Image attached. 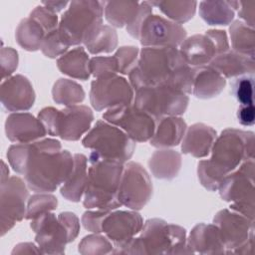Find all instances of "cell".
Listing matches in <instances>:
<instances>
[{
    "label": "cell",
    "mask_w": 255,
    "mask_h": 255,
    "mask_svg": "<svg viewBox=\"0 0 255 255\" xmlns=\"http://www.w3.org/2000/svg\"><path fill=\"white\" fill-rule=\"evenodd\" d=\"M143 220L136 210H113L103 220L102 232L113 242L114 247L122 245L138 234Z\"/></svg>",
    "instance_id": "ac0fdd59"
},
{
    "label": "cell",
    "mask_w": 255,
    "mask_h": 255,
    "mask_svg": "<svg viewBox=\"0 0 255 255\" xmlns=\"http://www.w3.org/2000/svg\"><path fill=\"white\" fill-rule=\"evenodd\" d=\"M152 14V5L150 4L149 1H142L139 2V11L138 14L136 16V18L134 19V21L127 26V32L132 37L135 38L137 40L138 37V31L139 28L143 22V20L148 16Z\"/></svg>",
    "instance_id": "bcb514c9"
},
{
    "label": "cell",
    "mask_w": 255,
    "mask_h": 255,
    "mask_svg": "<svg viewBox=\"0 0 255 255\" xmlns=\"http://www.w3.org/2000/svg\"><path fill=\"white\" fill-rule=\"evenodd\" d=\"M103 119L120 128L137 142L149 140L155 130L156 123L151 116L138 109L133 103L122 104L108 109Z\"/></svg>",
    "instance_id": "8fae6325"
},
{
    "label": "cell",
    "mask_w": 255,
    "mask_h": 255,
    "mask_svg": "<svg viewBox=\"0 0 255 255\" xmlns=\"http://www.w3.org/2000/svg\"><path fill=\"white\" fill-rule=\"evenodd\" d=\"M15 253H18V254H23V253H37V254H42L39 247L36 246L34 243H29V242H26V243H20L18 245L15 246L14 250L12 251V254H15Z\"/></svg>",
    "instance_id": "816d5d0a"
},
{
    "label": "cell",
    "mask_w": 255,
    "mask_h": 255,
    "mask_svg": "<svg viewBox=\"0 0 255 255\" xmlns=\"http://www.w3.org/2000/svg\"><path fill=\"white\" fill-rule=\"evenodd\" d=\"M217 136L216 130L202 123H196L185 130L181 142V151L194 157H205L210 153L213 142Z\"/></svg>",
    "instance_id": "7402d4cb"
},
{
    "label": "cell",
    "mask_w": 255,
    "mask_h": 255,
    "mask_svg": "<svg viewBox=\"0 0 255 255\" xmlns=\"http://www.w3.org/2000/svg\"><path fill=\"white\" fill-rule=\"evenodd\" d=\"M1 67L2 80L11 77L18 67V53L11 47H2L1 49Z\"/></svg>",
    "instance_id": "f6af8a7d"
},
{
    "label": "cell",
    "mask_w": 255,
    "mask_h": 255,
    "mask_svg": "<svg viewBox=\"0 0 255 255\" xmlns=\"http://www.w3.org/2000/svg\"><path fill=\"white\" fill-rule=\"evenodd\" d=\"M46 35L44 28L31 17L22 19L15 31V39L18 45L30 52L41 50Z\"/></svg>",
    "instance_id": "d6a6232c"
},
{
    "label": "cell",
    "mask_w": 255,
    "mask_h": 255,
    "mask_svg": "<svg viewBox=\"0 0 255 255\" xmlns=\"http://www.w3.org/2000/svg\"><path fill=\"white\" fill-rule=\"evenodd\" d=\"M90 72L95 78L118 73V64L114 56H96L90 59Z\"/></svg>",
    "instance_id": "b9f144b4"
},
{
    "label": "cell",
    "mask_w": 255,
    "mask_h": 255,
    "mask_svg": "<svg viewBox=\"0 0 255 255\" xmlns=\"http://www.w3.org/2000/svg\"><path fill=\"white\" fill-rule=\"evenodd\" d=\"M152 195V182L148 172L141 164L127 161L118 190V199L122 206L131 210H140Z\"/></svg>",
    "instance_id": "7c38bea8"
},
{
    "label": "cell",
    "mask_w": 255,
    "mask_h": 255,
    "mask_svg": "<svg viewBox=\"0 0 255 255\" xmlns=\"http://www.w3.org/2000/svg\"><path fill=\"white\" fill-rule=\"evenodd\" d=\"M52 97L56 104L74 106L85 100V91L77 82L61 78L57 80L52 89Z\"/></svg>",
    "instance_id": "e575fe53"
},
{
    "label": "cell",
    "mask_w": 255,
    "mask_h": 255,
    "mask_svg": "<svg viewBox=\"0 0 255 255\" xmlns=\"http://www.w3.org/2000/svg\"><path fill=\"white\" fill-rule=\"evenodd\" d=\"M148 167L156 178L171 180L180 170L181 154L173 149L159 148L148 159Z\"/></svg>",
    "instance_id": "f1b7e54d"
},
{
    "label": "cell",
    "mask_w": 255,
    "mask_h": 255,
    "mask_svg": "<svg viewBox=\"0 0 255 255\" xmlns=\"http://www.w3.org/2000/svg\"><path fill=\"white\" fill-rule=\"evenodd\" d=\"M35 232V241L42 254H64L70 235L63 222L51 211L32 219L30 224Z\"/></svg>",
    "instance_id": "e0dca14e"
},
{
    "label": "cell",
    "mask_w": 255,
    "mask_h": 255,
    "mask_svg": "<svg viewBox=\"0 0 255 255\" xmlns=\"http://www.w3.org/2000/svg\"><path fill=\"white\" fill-rule=\"evenodd\" d=\"M8 139L15 143H29L43 138L47 130L42 122L29 113H13L5 122Z\"/></svg>",
    "instance_id": "ffe728a7"
},
{
    "label": "cell",
    "mask_w": 255,
    "mask_h": 255,
    "mask_svg": "<svg viewBox=\"0 0 255 255\" xmlns=\"http://www.w3.org/2000/svg\"><path fill=\"white\" fill-rule=\"evenodd\" d=\"M69 47H67L61 40L58 29L48 33L42 43L41 51L42 53L51 59L61 57L64 55Z\"/></svg>",
    "instance_id": "60d3db41"
},
{
    "label": "cell",
    "mask_w": 255,
    "mask_h": 255,
    "mask_svg": "<svg viewBox=\"0 0 255 255\" xmlns=\"http://www.w3.org/2000/svg\"><path fill=\"white\" fill-rule=\"evenodd\" d=\"M7 158L13 170L24 175L28 188L36 192L55 191L74 167V155L62 149L55 138L13 144L8 148Z\"/></svg>",
    "instance_id": "6da1fadb"
},
{
    "label": "cell",
    "mask_w": 255,
    "mask_h": 255,
    "mask_svg": "<svg viewBox=\"0 0 255 255\" xmlns=\"http://www.w3.org/2000/svg\"><path fill=\"white\" fill-rule=\"evenodd\" d=\"M32 19L37 21L46 31V33H50L56 29H58L59 22L57 14L53 13L45 6H37L29 15Z\"/></svg>",
    "instance_id": "7bdbcfd3"
},
{
    "label": "cell",
    "mask_w": 255,
    "mask_h": 255,
    "mask_svg": "<svg viewBox=\"0 0 255 255\" xmlns=\"http://www.w3.org/2000/svg\"><path fill=\"white\" fill-rule=\"evenodd\" d=\"M213 224L219 230L226 254H234L238 248L254 238V221L229 208L219 210L213 217Z\"/></svg>",
    "instance_id": "2e32d148"
},
{
    "label": "cell",
    "mask_w": 255,
    "mask_h": 255,
    "mask_svg": "<svg viewBox=\"0 0 255 255\" xmlns=\"http://www.w3.org/2000/svg\"><path fill=\"white\" fill-rule=\"evenodd\" d=\"M47 133L64 140H79L91 128L94 121L92 110L84 105L68 106L63 110L46 107L38 114Z\"/></svg>",
    "instance_id": "52a82bcc"
},
{
    "label": "cell",
    "mask_w": 255,
    "mask_h": 255,
    "mask_svg": "<svg viewBox=\"0 0 255 255\" xmlns=\"http://www.w3.org/2000/svg\"><path fill=\"white\" fill-rule=\"evenodd\" d=\"M189 103L187 94L168 86H144L136 89L133 104L153 118L155 123L164 117H178Z\"/></svg>",
    "instance_id": "30bf717a"
},
{
    "label": "cell",
    "mask_w": 255,
    "mask_h": 255,
    "mask_svg": "<svg viewBox=\"0 0 255 255\" xmlns=\"http://www.w3.org/2000/svg\"><path fill=\"white\" fill-rule=\"evenodd\" d=\"M83 146L101 156L122 163L128 161L135 149V141L120 128L99 120L82 139Z\"/></svg>",
    "instance_id": "ba28073f"
},
{
    "label": "cell",
    "mask_w": 255,
    "mask_h": 255,
    "mask_svg": "<svg viewBox=\"0 0 255 255\" xmlns=\"http://www.w3.org/2000/svg\"><path fill=\"white\" fill-rule=\"evenodd\" d=\"M58 218L66 226L70 235L71 242L74 241L80 232V221L77 215L70 211H64L58 214Z\"/></svg>",
    "instance_id": "7dc6e473"
},
{
    "label": "cell",
    "mask_w": 255,
    "mask_h": 255,
    "mask_svg": "<svg viewBox=\"0 0 255 255\" xmlns=\"http://www.w3.org/2000/svg\"><path fill=\"white\" fill-rule=\"evenodd\" d=\"M238 8V1H201L199 15L208 25L226 26L232 22Z\"/></svg>",
    "instance_id": "f546056e"
},
{
    "label": "cell",
    "mask_w": 255,
    "mask_h": 255,
    "mask_svg": "<svg viewBox=\"0 0 255 255\" xmlns=\"http://www.w3.org/2000/svg\"><path fill=\"white\" fill-rule=\"evenodd\" d=\"M58 206V199L48 192H39L29 197L26 209V219H34L37 216L55 210Z\"/></svg>",
    "instance_id": "8d00e7d4"
},
{
    "label": "cell",
    "mask_w": 255,
    "mask_h": 255,
    "mask_svg": "<svg viewBox=\"0 0 255 255\" xmlns=\"http://www.w3.org/2000/svg\"><path fill=\"white\" fill-rule=\"evenodd\" d=\"M232 50L254 59L255 32L241 20H235L229 27Z\"/></svg>",
    "instance_id": "836d02e7"
},
{
    "label": "cell",
    "mask_w": 255,
    "mask_h": 255,
    "mask_svg": "<svg viewBox=\"0 0 255 255\" xmlns=\"http://www.w3.org/2000/svg\"><path fill=\"white\" fill-rule=\"evenodd\" d=\"M254 132L226 128L217 135L211 147L209 159L197 164V176L203 187L218 190L222 179L243 161L254 158Z\"/></svg>",
    "instance_id": "3957f363"
},
{
    "label": "cell",
    "mask_w": 255,
    "mask_h": 255,
    "mask_svg": "<svg viewBox=\"0 0 255 255\" xmlns=\"http://www.w3.org/2000/svg\"><path fill=\"white\" fill-rule=\"evenodd\" d=\"M57 67L60 72L71 78L87 81L90 76V59L84 47L79 46L58 58Z\"/></svg>",
    "instance_id": "83f0119b"
},
{
    "label": "cell",
    "mask_w": 255,
    "mask_h": 255,
    "mask_svg": "<svg viewBox=\"0 0 255 255\" xmlns=\"http://www.w3.org/2000/svg\"><path fill=\"white\" fill-rule=\"evenodd\" d=\"M253 86L254 79L252 75L238 77L232 83V94L240 106L253 105Z\"/></svg>",
    "instance_id": "f35d334b"
},
{
    "label": "cell",
    "mask_w": 255,
    "mask_h": 255,
    "mask_svg": "<svg viewBox=\"0 0 255 255\" xmlns=\"http://www.w3.org/2000/svg\"><path fill=\"white\" fill-rule=\"evenodd\" d=\"M88 162L90 165L83 205L87 209L107 211L121 207L118 190L125 163L105 158L95 151L90 153Z\"/></svg>",
    "instance_id": "5b68a950"
},
{
    "label": "cell",
    "mask_w": 255,
    "mask_h": 255,
    "mask_svg": "<svg viewBox=\"0 0 255 255\" xmlns=\"http://www.w3.org/2000/svg\"><path fill=\"white\" fill-rule=\"evenodd\" d=\"M138 237L114 247L115 254H190L183 227L160 218L146 220Z\"/></svg>",
    "instance_id": "277c9868"
},
{
    "label": "cell",
    "mask_w": 255,
    "mask_h": 255,
    "mask_svg": "<svg viewBox=\"0 0 255 255\" xmlns=\"http://www.w3.org/2000/svg\"><path fill=\"white\" fill-rule=\"evenodd\" d=\"M79 252L83 255H98L109 254L114 250V244L106 236L100 235V233H94L85 236L79 243Z\"/></svg>",
    "instance_id": "74e56055"
},
{
    "label": "cell",
    "mask_w": 255,
    "mask_h": 255,
    "mask_svg": "<svg viewBox=\"0 0 255 255\" xmlns=\"http://www.w3.org/2000/svg\"><path fill=\"white\" fill-rule=\"evenodd\" d=\"M237 120L242 126H253L255 123L254 105L239 106L237 110Z\"/></svg>",
    "instance_id": "f907efd6"
},
{
    "label": "cell",
    "mask_w": 255,
    "mask_h": 255,
    "mask_svg": "<svg viewBox=\"0 0 255 255\" xmlns=\"http://www.w3.org/2000/svg\"><path fill=\"white\" fill-rule=\"evenodd\" d=\"M254 14H255V2H239L238 16L243 20L245 24L254 28ZM241 20V21H242Z\"/></svg>",
    "instance_id": "681fc988"
},
{
    "label": "cell",
    "mask_w": 255,
    "mask_h": 255,
    "mask_svg": "<svg viewBox=\"0 0 255 255\" xmlns=\"http://www.w3.org/2000/svg\"><path fill=\"white\" fill-rule=\"evenodd\" d=\"M226 86V79L209 65L195 69L191 94L207 100L218 96Z\"/></svg>",
    "instance_id": "484cf974"
},
{
    "label": "cell",
    "mask_w": 255,
    "mask_h": 255,
    "mask_svg": "<svg viewBox=\"0 0 255 255\" xmlns=\"http://www.w3.org/2000/svg\"><path fill=\"white\" fill-rule=\"evenodd\" d=\"M27 187V184L18 176H11L1 181L0 223L2 236L25 217L26 201L29 197Z\"/></svg>",
    "instance_id": "5bb4252c"
},
{
    "label": "cell",
    "mask_w": 255,
    "mask_h": 255,
    "mask_svg": "<svg viewBox=\"0 0 255 255\" xmlns=\"http://www.w3.org/2000/svg\"><path fill=\"white\" fill-rule=\"evenodd\" d=\"M35 91L31 82L23 75H14L1 84V103L9 112L30 110L35 103Z\"/></svg>",
    "instance_id": "d6986e66"
},
{
    "label": "cell",
    "mask_w": 255,
    "mask_h": 255,
    "mask_svg": "<svg viewBox=\"0 0 255 255\" xmlns=\"http://www.w3.org/2000/svg\"><path fill=\"white\" fill-rule=\"evenodd\" d=\"M186 245L190 252L199 254H224L225 245L214 224L198 223L189 233Z\"/></svg>",
    "instance_id": "44dd1931"
},
{
    "label": "cell",
    "mask_w": 255,
    "mask_h": 255,
    "mask_svg": "<svg viewBox=\"0 0 255 255\" xmlns=\"http://www.w3.org/2000/svg\"><path fill=\"white\" fill-rule=\"evenodd\" d=\"M179 47L184 61L192 68L209 65L217 55L213 42L205 34H195L185 38Z\"/></svg>",
    "instance_id": "603a6c76"
},
{
    "label": "cell",
    "mask_w": 255,
    "mask_h": 255,
    "mask_svg": "<svg viewBox=\"0 0 255 255\" xmlns=\"http://www.w3.org/2000/svg\"><path fill=\"white\" fill-rule=\"evenodd\" d=\"M104 2L95 0L72 1L59 21L58 32L67 46L83 44L85 36L103 24Z\"/></svg>",
    "instance_id": "8992f818"
},
{
    "label": "cell",
    "mask_w": 255,
    "mask_h": 255,
    "mask_svg": "<svg viewBox=\"0 0 255 255\" xmlns=\"http://www.w3.org/2000/svg\"><path fill=\"white\" fill-rule=\"evenodd\" d=\"M186 38L185 29L159 15L150 14L142 22L137 40L143 47H178Z\"/></svg>",
    "instance_id": "9a60e30c"
},
{
    "label": "cell",
    "mask_w": 255,
    "mask_h": 255,
    "mask_svg": "<svg viewBox=\"0 0 255 255\" xmlns=\"http://www.w3.org/2000/svg\"><path fill=\"white\" fill-rule=\"evenodd\" d=\"M195 69L176 47H143L128 82L133 91L144 86H168L191 94Z\"/></svg>",
    "instance_id": "7a4b0ae2"
},
{
    "label": "cell",
    "mask_w": 255,
    "mask_h": 255,
    "mask_svg": "<svg viewBox=\"0 0 255 255\" xmlns=\"http://www.w3.org/2000/svg\"><path fill=\"white\" fill-rule=\"evenodd\" d=\"M69 4H70V2H68V1H42V5L45 6L47 9H49L50 11H52L55 14L62 11Z\"/></svg>",
    "instance_id": "f5cc1de1"
},
{
    "label": "cell",
    "mask_w": 255,
    "mask_h": 255,
    "mask_svg": "<svg viewBox=\"0 0 255 255\" xmlns=\"http://www.w3.org/2000/svg\"><path fill=\"white\" fill-rule=\"evenodd\" d=\"M111 211L107 210H88L82 215V224L84 228L93 233H102V224L104 218Z\"/></svg>",
    "instance_id": "ee69618b"
},
{
    "label": "cell",
    "mask_w": 255,
    "mask_h": 255,
    "mask_svg": "<svg viewBox=\"0 0 255 255\" xmlns=\"http://www.w3.org/2000/svg\"><path fill=\"white\" fill-rule=\"evenodd\" d=\"M139 11L137 1H104V15L112 27L130 25Z\"/></svg>",
    "instance_id": "1f68e13d"
},
{
    "label": "cell",
    "mask_w": 255,
    "mask_h": 255,
    "mask_svg": "<svg viewBox=\"0 0 255 255\" xmlns=\"http://www.w3.org/2000/svg\"><path fill=\"white\" fill-rule=\"evenodd\" d=\"M133 96L134 91L129 82L118 74L96 78L91 84L90 102L97 112L130 104L133 102Z\"/></svg>",
    "instance_id": "4fadbf2b"
},
{
    "label": "cell",
    "mask_w": 255,
    "mask_h": 255,
    "mask_svg": "<svg viewBox=\"0 0 255 255\" xmlns=\"http://www.w3.org/2000/svg\"><path fill=\"white\" fill-rule=\"evenodd\" d=\"M152 6H156L167 18L179 25L189 21L195 14L196 1H149Z\"/></svg>",
    "instance_id": "d590c367"
},
{
    "label": "cell",
    "mask_w": 255,
    "mask_h": 255,
    "mask_svg": "<svg viewBox=\"0 0 255 255\" xmlns=\"http://www.w3.org/2000/svg\"><path fill=\"white\" fill-rule=\"evenodd\" d=\"M88 159L82 153L74 154V167L68 179L62 184L60 193L69 201L79 202L84 195L88 178Z\"/></svg>",
    "instance_id": "4316f807"
},
{
    "label": "cell",
    "mask_w": 255,
    "mask_h": 255,
    "mask_svg": "<svg viewBox=\"0 0 255 255\" xmlns=\"http://www.w3.org/2000/svg\"><path fill=\"white\" fill-rule=\"evenodd\" d=\"M254 158L243 161L221 181L218 190L221 198L230 202L229 209L254 221Z\"/></svg>",
    "instance_id": "9c48e42d"
},
{
    "label": "cell",
    "mask_w": 255,
    "mask_h": 255,
    "mask_svg": "<svg viewBox=\"0 0 255 255\" xmlns=\"http://www.w3.org/2000/svg\"><path fill=\"white\" fill-rule=\"evenodd\" d=\"M209 66L216 70L225 79L252 75L255 70V60L234 50H228L216 55Z\"/></svg>",
    "instance_id": "cb8c5ba5"
},
{
    "label": "cell",
    "mask_w": 255,
    "mask_h": 255,
    "mask_svg": "<svg viewBox=\"0 0 255 255\" xmlns=\"http://www.w3.org/2000/svg\"><path fill=\"white\" fill-rule=\"evenodd\" d=\"M187 125L179 117H164L156 123L155 130L149 139L151 146L168 148L178 145L185 133Z\"/></svg>",
    "instance_id": "d4e9b609"
},
{
    "label": "cell",
    "mask_w": 255,
    "mask_h": 255,
    "mask_svg": "<svg viewBox=\"0 0 255 255\" xmlns=\"http://www.w3.org/2000/svg\"><path fill=\"white\" fill-rule=\"evenodd\" d=\"M83 44L93 55L111 53L118 46V34L114 27L101 24L85 36Z\"/></svg>",
    "instance_id": "4dcf8cb0"
},
{
    "label": "cell",
    "mask_w": 255,
    "mask_h": 255,
    "mask_svg": "<svg viewBox=\"0 0 255 255\" xmlns=\"http://www.w3.org/2000/svg\"><path fill=\"white\" fill-rule=\"evenodd\" d=\"M205 35L208 36L210 40L213 42L217 55L224 53L230 49L227 34L224 30H218V29L208 30L205 32Z\"/></svg>",
    "instance_id": "c3c4849f"
},
{
    "label": "cell",
    "mask_w": 255,
    "mask_h": 255,
    "mask_svg": "<svg viewBox=\"0 0 255 255\" xmlns=\"http://www.w3.org/2000/svg\"><path fill=\"white\" fill-rule=\"evenodd\" d=\"M114 57L117 60L118 73L128 75L137 63L139 49L135 46H123L117 50Z\"/></svg>",
    "instance_id": "ab89813d"
}]
</instances>
